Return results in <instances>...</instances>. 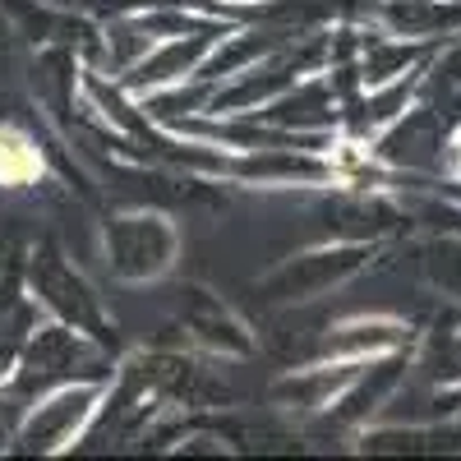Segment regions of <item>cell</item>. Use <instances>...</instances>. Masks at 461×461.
Returning <instances> with one entry per match:
<instances>
[{"instance_id": "cell-3", "label": "cell", "mask_w": 461, "mask_h": 461, "mask_svg": "<svg viewBox=\"0 0 461 461\" xmlns=\"http://www.w3.org/2000/svg\"><path fill=\"white\" fill-rule=\"evenodd\" d=\"M32 291H37V300H42L60 323H69L74 332L93 337L97 346H111V341H115V323L106 319L102 300H97L93 286L65 263V254H60L51 240H42V245L32 249Z\"/></svg>"}, {"instance_id": "cell-4", "label": "cell", "mask_w": 461, "mask_h": 461, "mask_svg": "<svg viewBox=\"0 0 461 461\" xmlns=\"http://www.w3.org/2000/svg\"><path fill=\"white\" fill-rule=\"evenodd\" d=\"M102 393H106V383L93 378V383H65L47 402H37L14 434L19 452H65L69 443H79L97 415Z\"/></svg>"}, {"instance_id": "cell-6", "label": "cell", "mask_w": 461, "mask_h": 461, "mask_svg": "<svg viewBox=\"0 0 461 461\" xmlns=\"http://www.w3.org/2000/svg\"><path fill=\"white\" fill-rule=\"evenodd\" d=\"M226 32L230 28H221V23H199V28H189V32L162 37V42L134 65V79H125V88L130 93H167V88L185 84L189 74L203 69V60L212 56V47L226 42Z\"/></svg>"}, {"instance_id": "cell-8", "label": "cell", "mask_w": 461, "mask_h": 461, "mask_svg": "<svg viewBox=\"0 0 461 461\" xmlns=\"http://www.w3.org/2000/svg\"><path fill=\"white\" fill-rule=\"evenodd\" d=\"M323 221V240H360V245H378L383 236H393L402 226V208L388 194H369V189H346V194H332L319 208Z\"/></svg>"}, {"instance_id": "cell-5", "label": "cell", "mask_w": 461, "mask_h": 461, "mask_svg": "<svg viewBox=\"0 0 461 461\" xmlns=\"http://www.w3.org/2000/svg\"><path fill=\"white\" fill-rule=\"evenodd\" d=\"M369 162L378 167H393L406 176H429L447 162V130H443V115L434 106H406L397 111L383 134L369 143Z\"/></svg>"}, {"instance_id": "cell-14", "label": "cell", "mask_w": 461, "mask_h": 461, "mask_svg": "<svg viewBox=\"0 0 461 461\" xmlns=\"http://www.w3.org/2000/svg\"><path fill=\"white\" fill-rule=\"evenodd\" d=\"M42 176V152L19 125H0V185L23 189Z\"/></svg>"}, {"instance_id": "cell-11", "label": "cell", "mask_w": 461, "mask_h": 461, "mask_svg": "<svg viewBox=\"0 0 461 461\" xmlns=\"http://www.w3.org/2000/svg\"><path fill=\"white\" fill-rule=\"evenodd\" d=\"M378 19L393 37H415V42H434L447 28L461 23V5L452 0H383Z\"/></svg>"}, {"instance_id": "cell-10", "label": "cell", "mask_w": 461, "mask_h": 461, "mask_svg": "<svg viewBox=\"0 0 461 461\" xmlns=\"http://www.w3.org/2000/svg\"><path fill=\"white\" fill-rule=\"evenodd\" d=\"M365 360H319V365H295L286 369L273 388H267V402L277 411H295V415H323L337 393L356 378Z\"/></svg>"}, {"instance_id": "cell-12", "label": "cell", "mask_w": 461, "mask_h": 461, "mask_svg": "<svg viewBox=\"0 0 461 461\" xmlns=\"http://www.w3.org/2000/svg\"><path fill=\"white\" fill-rule=\"evenodd\" d=\"M429 42H415V37H365V60H360V84L365 88H383L406 74V60L425 56Z\"/></svg>"}, {"instance_id": "cell-18", "label": "cell", "mask_w": 461, "mask_h": 461, "mask_svg": "<svg viewBox=\"0 0 461 461\" xmlns=\"http://www.w3.org/2000/svg\"><path fill=\"white\" fill-rule=\"evenodd\" d=\"M0 32H5V19H0Z\"/></svg>"}, {"instance_id": "cell-16", "label": "cell", "mask_w": 461, "mask_h": 461, "mask_svg": "<svg viewBox=\"0 0 461 461\" xmlns=\"http://www.w3.org/2000/svg\"><path fill=\"white\" fill-rule=\"evenodd\" d=\"M438 217H447L452 230H461V208H438Z\"/></svg>"}, {"instance_id": "cell-13", "label": "cell", "mask_w": 461, "mask_h": 461, "mask_svg": "<svg viewBox=\"0 0 461 461\" xmlns=\"http://www.w3.org/2000/svg\"><path fill=\"white\" fill-rule=\"evenodd\" d=\"M415 263L434 291H443L452 304H461V230L429 236L425 245H415Z\"/></svg>"}, {"instance_id": "cell-2", "label": "cell", "mask_w": 461, "mask_h": 461, "mask_svg": "<svg viewBox=\"0 0 461 461\" xmlns=\"http://www.w3.org/2000/svg\"><path fill=\"white\" fill-rule=\"evenodd\" d=\"M374 258V245L360 240H323L310 254H295L282 258L267 277L254 282L263 304H304V300H319L332 295L341 282H351L356 273H365Z\"/></svg>"}, {"instance_id": "cell-15", "label": "cell", "mask_w": 461, "mask_h": 461, "mask_svg": "<svg viewBox=\"0 0 461 461\" xmlns=\"http://www.w3.org/2000/svg\"><path fill=\"white\" fill-rule=\"evenodd\" d=\"M434 84H443L447 93H456L461 88V37L438 56V65H434Z\"/></svg>"}, {"instance_id": "cell-17", "label": "cell", "mask_w": 461, "mask_h": 461, "mask_svg": "<svg viewBox=\"0 0 461 461\" xmlns=\"http://www.w3.org/2000/svg\"><path fill=\"white\" fill-rule=\"evenodd\" d=\"M452 162H456V171H461V134L452 139Z\"/></svg>"}, {"instance_id": "cell-7", "label": "cell", "mask_w": 461, "mask_h": 461, "mask_svg": "<svg viewBox=\"0 0 461 461\" xmlns=\"http://www.w3.org/2000/svg\"><path fill=\"white\" fill-rule=\"evenodd\" d=\"M180 323L194 337L203 351L221 356V360H245L254 356V332L249 323L230 310L221 295H212L208 286H185V304H180Z\"/></svg>"}, {"instance_id": "cell-1", "label": "cell", "mask_w": 461, "mask_h": 461, "mask_svg": "<svg viewBox=\"0 0 461 461\" xmlns=\"http://www.w3.org/2000/svg\"><path fill=\"white\" fill-rule=\"evenodd\" d=\"M102 245H106V267L115 282H162L176 258H180V226L167 212H121L111 217L102 230Z\"/></svg>"}, {"instance_id": "cell-9", "label": "cell", "mask_w": 461, "mask_h": 461, "mask_svg": "<svg viewBox=\"0 0 461 461\" xmlns=\"http://www.w3.org/2000/svg\"><path fill=\"white\" fill-rule=\"evenodd\" d=\"M411 323L393 319V314H356V319H341L319 337V351L314 360H374V356H388L411 346Z\"/></svg>"}]
</instances>
